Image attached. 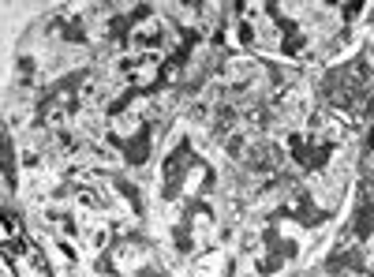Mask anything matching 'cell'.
<instances>
[{
  "instance_id": "cell-1",
  "label": "cell",
  "mask_w": 374,
  "mask_h": 277,
  "mask_svg": "<svg viewBox=\"0 0 374 277\" xmlns=\"http://www.w3.org/2000/svg\"><path fill=\"white\" fill-rule=\"evenodd\" d=\"M255 72H259V64L255 60H244V57H239L236 64H229V79H236V83H239V79H251Z\"/></svg>"
}]
</instances>
